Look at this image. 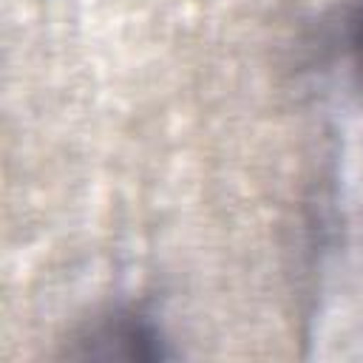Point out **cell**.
Listing matches in <instances>:
<instances>
[{"instance_id": "cell-1", "label": "cell", "mask_w": 363, "mask_h": 363, "mask_svg": "<svg viewBox=\"0 0 363 363\" xmlns=\"http://www.w3.org/2000/svg\"><path fill=\"white\" fill-rule=\"evenodd\" d=\"M79 343L82 357L99 360H156L167 354L159 329L139 312H113L102 318Z\"/></svg>"}, {"instance_id": "cell-2", "label": "cell", "mask_w": 363, "mask_h": 363, "mask_svg": "<svg viewBox=\"0 0 363 363\" xmlns=\"http://www.w3.org/2000/svg\"><path fill=\"white\" fill-rule=\"evenodd\" d=\"M340 43H343V57L349 65V77L363 96V0L354 3L340 26Z\"/></svg>"}]
</instances>
